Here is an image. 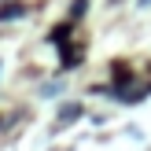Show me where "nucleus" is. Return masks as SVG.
I'll return each instance as SVG.
<instances>
[{
    "instance_id": "0eeeda50",
    "label": "nucleus",
    "mask_w": 151,
    "mask_h": 151,
    "mask_svg": "<svg viewBox=\"0 0 151 151\" xmlns=\"http://www.w3.org/2000/svg\"><path fill=\"white\" fill-rule=\"evenodd\" d=\"M147 4H151V0H140V7H147Z\"/></svg>"
},
{
    "instance_id": "423d86ee",
    "label": "nucleus",
    "mask_w": 151,
    "mask_h": 151,
    "mask_svg": "<svg viewBox=\"0 0 151 151\" xmlns=\"http://www.w3.org/2000/svg\"><path fill=\"white\" fill-rule=\"evenodd\" d=\"M85 7H88V0H78V4L70 7V15H85Z\"/></svg>"
},
{
    "instance_id": "f03ea898",
    "label": "nucleus",
    "mask_w": 151,
    "mask_h": 151,
    "mask_svg": "<svg viewBox=\"0 0 151 151\" xmlns=\"http://www.w3.org/2000/svg\"><path fill=\"white\" fill-rule=\"evenodd\" d=\"M22 15V4H4L0 7V22H7V19H19Z\"/></svg>"
},
{
    "instance_id": "7ed1b4c3",
    "label": "nucleus",
    "mask_w": 151,
    "mask_h": 151,
    "mask_svg": "<svg viewBox=\"0 0 151 151\" xmlns=\"http://www.w3.org/2000/svg\"><path fill=\"white\" fill-rule=\"evenodd\" d=\"M78 63H81V55H78L74 48H66V52H63V66H78Z\"/></svg>"
},
{
    "instance_id": "f257e3e1",
    "label": "nucleus",
    "mask_w": 151,
    "mask_h": 151,
    "mask_svg": "<svg viewBox=\"0 0 151 151\" xmlns=\"http://www.w3.org/2000/svg\"><path fill=\"white\" fill-rule=\"evenodd\" d=\"M78 118H81V103H63V107H59V125L78 122Z\"/></svg>"
},
{
    "instance_id": "39448f33",
    "label": "nucleus",
    "mask_w": 151,
    "mask_h": 151,
    "mask_svg": "<svg viewBox=\"0 0 151 151\" xmlns=\"http://www.w3.org/2000/svg\"><path fill=\"white\" fill-rule=\"evenodd\" d=\"M66 33H70V26H59L55 33H52V41H66Z\"/></svg>"
},
{
    "instance_id": "20e7f679",
    "label": "nucleus",
    "mask_w": 151,
    "mask_h": 151,
    "mask_svg": "<svg viewBox=\"0 0 151 151\" xmlns=\"http://www.w3.org/2000/svg\"><path fill=\"white\" fill-rule=\"evenodd\" d=\"M59 92H63V85H41V96H48V100L59 96Z\"/></svg>"
}]
</instances>
